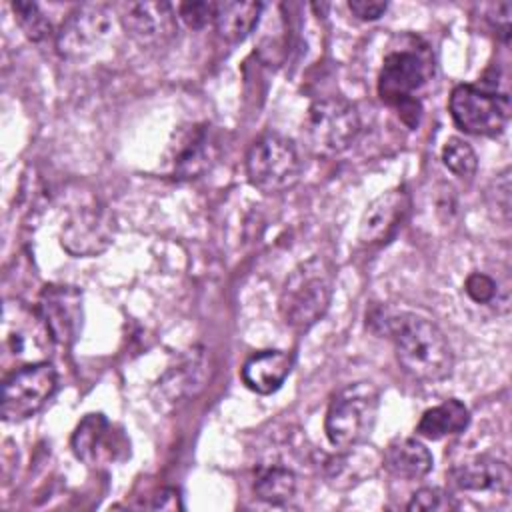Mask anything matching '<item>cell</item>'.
Returning a JSON list of instances; mask_svg holds the SVG:
<instances>
[{
  "label": "cell",
  "instance_id": "8fae6325",
  "mask_svg": "<svg viewBox=\"0 0 512 512\" xmlns=\"http://www.w3.org/2000/svg\"><path fill=\"white\" fill-rule=\"evenodd\" d=\"M38 314L50 338L62 346L76 342L82 330V290L70 284H48L38 298Z\"/></svg>",
  "mask_w": 512,
  "mask_h": 512
},
{
  "label": "cell",
  "instance_id": "5b68a950",
  "mask_svg": "<svg viewBox=\"0 0 512 512\" xmlns=\"http://www.w3.org/2000/svg\"><path fill=\"white\" fill-rule=\"evenodd\" d=\"M360 134V114L342 96H326L310 104L304 120L308 146L322 156L344 152Z\"/></svg>",
  "mask_w": 512,
  "mask_h": 512
},
{
  "label": "cell",
  "instance_id": "30bf717a",
  "mask_svg": "<svg viewBox=\"0 0 512 512\" xmlns=\"http://www.w3.org/2000/svg\"><path fill=\"white\" fill-rule=\"evenodd\" d=\"M112 14L102 4H82L74 8L56 32V50L64 58L92 54L110 34Z\"/></svg>",
  "mask_w": 512,
  "mask_h": 512
},
{
  "label": "cell",
  "instance_id": "4fadbf2b",
  "mask_svg": "<svg viewBox=\"0 0 512 512\" xmlns=\"http://www.w3.org/2000/svg\"><path fill=\"white\" fill-rule=\"evenodd\" d=\"M410 210V194L404 188H392L376 196L362 214L358 238L362 244L378 246L394 238Z\"/></svg>",
  "mask_w": 512,
  "mask_h": 512
},
{
  "label": "cell",
  "instance_id": "ac0fdd59",
  "mask_svg": "<svg viewBox=\"0 0 512 512\" xmlns=\"http://www.w3.org/2000/svg\"><path fill=\"white\" fill-rule=\"evenodd\" d=\"M326 462V480L338 490H348L370 478L382 466V454L364 442L342 448Z\"/></svg>",
  "mask_w": 512,
  "mask_h": 512
},
{
  "label": "cell",
  "instance_id": "7c38bea8",
  "mask_svg": "<svg viewBox=\"0 0 512 512\" xmlns=\"http://www.w3.org/2000/svg\"><path fill=\"white\" fill-rule=\"evenodd\" d=\"M122 26L142 48H162L178 32V20L168 2H132L124 8Z\"/></svg>",
  "mask_w": 512,
  "mask_h": 512
},
{
  "label": "cell",
  "instance_id": "83f0119b",
  "mask_svg": "<svg viewBox=\"0 0 512 512\" xmlns=\"http://www.w3.org/2000/svg\"><path fill=\"white\" fill-rule=\"evenodd\" d=\"M214 12H216L214 2H184L178 8L180 18L190 28H204L206 24L214 22Z\"/></svg>",
  "mask_w": 512,
  "mask_h": 512
},
{
  "label": "cell",
  "instance_id": "2e32d148",
  "mask_svg": "<svg viewBox=\"0 0 512 512\" xmlns=\"http://www.w3.org/2000/svg\"><path fill=\"white\" fill-rule=\"evenodd\" d=\"M454 488L464 492H496L502 496L510 494L512 474L504 460L494 456H478L448 472Z\"/></svg>",
  "mask_w": 512,
  "mask_h": 512
},
{
  "label": "cell",
  "instance_id": "7a4b0ae2",
  "mask_svg": "<svg viewBox=\"0 0 512 512\" xmlns=\"http://www.w3.org/2000/svg\"><path fill=\"white\" fill-rule=\"evenodd\" d=\"M334 266L324 256H310L300 262L284 280L278 310L294 330H308L328 310L334 294Z\"/></svg>",
  "mask_w": 512,
  "mask_h": 512
},
{
  "label": "cell",
  "instance_id": "5bb4252c",
  "mask_svg": "<svg viewBox=\"0 0 512 512\" xmlns=\"http://www.w3.org/2000/svg\"><path fill=\"white\" fill-rule=\"evenodd\" d=\"M72 450L82 462L96 466L118 460L128 444L102 414H88L72 434Z\"/></svg>",
  "mask_w": 512,
  "mask_h": 512
},
{
  "label": "cell",
  "instance_id": "9a60e30c",
  "mask_svg": "<svg viewBox=\"0 0 512 512\" xmlns=\"http://www.w3.org/2000/svg\"><path fill=\"white\" fill-rule=\"evenodd\" d=\"M2 332L6 348L16 358H30L32 362H40L34 358V354L44 352L42 336H50L40 314H34L20 302H6Z\"/></svg>",
  "mask_w": 512,
  "mask_h": 512
},
{
  "label": "cell",
  "instance_id": "ffe728a7",
  "mask_svg": "<svg viewBox=\"0 0 512 512\" xmlns=\"http://www.w3.org/2000/svg\"><path fill=\"white\" fill-rule=\"evenodd\" d=\"M382 466L396 478L418 480L432 470V454L416 438H394L382 452Z\"/></svg>",
  "mask_w": 512,
  "mask_h": 512
},
{
  "label": "cell",
  "instance_id": "277c9868",
  "mask_svg": "<svg viewBox=\"0 0 512 512\" xmlns=\"http://www.w3.org/2000/svg\"><path fill=\"white\" fill-rule=\"evenodd\" d=\"M380 408V392L372 382L360 380L344 386L330 400L324 430L330 444L348 448L366 442Z\"/></svg>",
  "mask_w": 512,
  "mask_h": 512
},
{
  "label": "cell",
  "instance_id": "f1b7e54d",
  "mask_svg": "<svg viewBox=\"0 0 512 512\" xmlns=\"http://www.w3.org/2000/svg\"><path fill=\"white\" fill-rule=\"evenodd\" d=\"M348 8L360 20H376L386 12L388 4L378 0H350Z\"/></svg>",
  "mask_w": 512,
  "mask_h": 512
},
{
  "label": "cell",
  "instance_id": "cb8c5ba5",
  "mask_svg": "<svg viewBox=\"0 0 512 512\" xmlns=\"http://www.w3.org/2000/svg\"><path fill=\"white\" fill-rule=\"evenodd\" d=\"M444 166L458 178H472L478 168V156L474 148L462 138H448L442 146Z\"/></svg>",
  "mask_w": 512,
  "mask_h": 512
},
{
  "label": "cell",
  "instance_id": "7402d4cb",
  "mask_svg": "<svg viewBox=\"0 0 512 512\" xmlns=\"http://www.w3.org/2000/svg\"><path fill=\"white\" fill-rule=\"evenodd\" d=\"M470 422V412L460 400H446L434 408H428L420 422L416 424V432L428 440H440L450 434L462 432Z\"/></svg>",
  "mask_w": 512,
  "mask_h": 512
},
{
  "label": "cell",
  "instance_id": "484cf974",
  "mask_svg": "<svg viewBox=\"0 0 512 512\" xmlns=\"http://www.w3.org/2000/svg\"><path fill=\"white\" fill-rule=\"evenodd\" d=\"M406 508L410 512L414 510L416 512H448V510H456L458 504L454 502L452 494H448L446 490L436 486H426L412 494Z\"/></svg>",
  "mask_w": 512,
  "mask_h": 512
},
{
  "label": "cell",
  "instance_id": "44dd1931",
  "mask_svg": "<svg viewBox=\"0 0 512 512\" xmlns=\"http://www.w3.org/2000/svg\"><path fill=\"white\" fill-rule=\"evenodd\" d=\"M262 12L260 2H218L214 12V24L218 34L228 42L244 40L258 24Z\"/></svg>",
  "mask_w": 512,
  "mask_h": 512
},
{
  "label": "cell",
  "instance_id": "9c48e42d",
  "mask_svg": "<svg viewBox=\"0 0 512 512\" xmlns=\"http://www.w3.org/2000/svg\"><path fill=\"white\" fill-rule=\"evenodd\" d=\"M114 240V216L98 200L80 204L66 218L60 244L72 256H96Z\"/></svg>",
  "mask_w": 512,
  "mask_h": 512
},
{
  "label": "cell",
  "instance_id": "ba28073f",
  "mask_svg": "<svg viewBox=\"0 0 512 512\" xmlns=\"http://www.w3.org/2000/svg\"><path fill=\"white\" fill-rule=\"evenodd\" d=\"M58 386V374L52 364L40 360L14 370L2 386V418L22 422L44 408Z\"/></svg>",
  "mask_w": 512,
  "mask_h": 512
},
{
  "label": "cell",
  "instance_id": "8992f818",
  "mask_svg": "<svg viewBox=\"0 0 512 512\" xmlns=\"http://www.w3.org/2000/svg\"><path fill=\"white\" fill-rule=\"evenodd\" d=\"M246 174L264 194H280L298 184L302 160L296 146L278 134L258 138L246 156Z\"/></svg>",
  "mask_w": 512,
  "mask_h": 512
},
{
  "label": "cell",
  "instance_id": "6da1fadb",
  "mask_svg": "<svg viewBox=\"0 0 512 512\" xmlns=\"http://www.w3.org/2000/svg\"><path fill=\"white\" fill-rule=\"evenodd\" d=\"M384 332L394 342V352L400 368L414 380L438 382L452 374L454 354L444 332L432 322L416 314H392L382 320Z\"/></svg>",
  "mask_w": 512,
  "mask_h": 512
},
{
  "label": "cell",
  "instance_id": "f546056e",
  "mask_svg": "<svg viewBox=\"0 0 512 512\" xmlns=\"http://www.w3.org/2000/svg\"><path fill=\"white\" fill-rule=\"evenodd\" d=\"M510 2H500V4H496V20H494V24H496V30L502 34V38H504V42H508V38H510Z\"/></svg>",
  "mask_w": 512,
  "mask_h": 512
},
{
  "label": "cell",
  "instance_id": "d4e9b609",
  "mask_svg": "<svg viewBox=\"0 0 512 512\" xmlns=\"http://www.w3.org/2000/svg\"><path fill=\"white\" fill-rule=\"evenodd\" d=\"M12 10L20 28L32 42H42L44 38L50 36V22L34 2H12Z\"/></svg>",
  "mask_w": 512,
  "mask_h": 512
},
{
  "label": "cell",
  "instance_id": "d6986e66",
  "mask_svg": "<svg viewBox=\"0 0 512 512\" xmlns=\"http://www.w3.org/2000/svg\"><path fill=\"white\" fill-rule=\"evenodd\" d=\"M294 358L282 350H262L252 354L242 366L244 384L258 394L276 392L292 370Z\"/></svg>",
  "mask_w": 512,
  "mask_h": 512
},
{
  "label": "cell",
  "instance_id": "3957f363",
  "mask_svg": "<svg viewBox=\"0 0 512 512\" xmlns=\"http://www.w3.org/2000/svg\"><path fill=\"white\" fill-rule=\"evenodd\" d=\"M432 68V56L426 46L418 48L416 44H408L384 56L378 76V94L386 104L396 108L410 128H414L420 118V104L414 92L428 82Z\"/></svg>",
  "mask_w": 512,
  "mask_h": 512
},
{
  "label": "cell",
  "instance_id": "4316f807",
  "mask_svg": "<svg viewBox=\"0 0 512 512\" xmlns=\"http://www.w3.org/2000/svg\"><path fill=\"white\" fill-rule=\"evenodd\" d=\"M464 290L472 302L490 304L498 294V284L484 272H472L464 282Z\"/></svg>",
  "mask_w": 512,
  "mask_h": 512
},
{
  "label": "cell",
  "instance_id": "e0dca14e",
  "mask_svg": "<svg viewBox=\"0 0 512 512\" xmlns=\"http://www.w3.org/2000/svg\"><path fill=\"white\" fill-rule=\"evenodd\" d=\"M218 148L206 126L184 130L172 144L170 166L178 178H196L204 174L216 160Z\"/></svg>",
  "mask_w": 512,
  "mask_h": 512
},
{
  "label": "cell",
  "instance_id": "603a6c76",
  "mask_svg": "<svg viewBox=\"0 0 512 512\" xmlns=\"http://www.w3.org/2000/svg\"><path fill=\"white\" fill-rule=\"evenodd\" d=\"M296 492V474L280 464L262 466L254 478V494L268 504H284Z\"/></svg>",
  "mask_w": 512,
  "mask_h": 512
},
{
  "label": "cell",
  "instance_id": "52a82bcc",
  "mask_svg": "<svg viewBox=\"0 0 512 512\" xmlns=\"http://www.w3.org/2000/svg\"><path fill=\"white\" fill-rule=\"evenodd\" d=\"M448 108L454 124L474 136H496L510 120V98L474 84L456 86L450 94Z\"/></svg>",
  "mask_w": 512,
  "mask_h": 512
}]
</instances>
